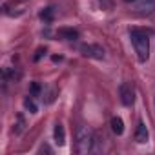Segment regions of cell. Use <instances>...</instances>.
<instances>
[{"label":"cell","instance_id":"9","mask_svg":"<svg viewBox=\"0 0 155 155\" xmlns=\"http://www.w3.org/2000/svg\"><path fill=\"white\" fill-rule=\"evenodd\" d=\"M110 124H111V130H113L115 135H122V133H124V122H122L120 117H113V119L110 120Z\"/></svg>","mask_w":155,"mask_h":155},{"label":"cell","instance_id":"11","mask_svg":"<svg viewBox=\"0 0 155 155\" xmlns=\"http://www.w3.org/2000/svg\"><path fill=\"white\" fill-rule=\"evenodd\" d=\"M24 106H26V110H28L29 113H37V111H38V108H37V104H35V101H33V95H29V97L24 99Z\"/></svg>","mask_w":155,"mask_h":155},{"label":"cell","instance_id":"3","mask_svg":"<svg viewBox=\"0 0 155 155\" xmlns=\"http://www.w3.org/2000/svg\"><path fill=\"white\" fill-rule=\"evenodd\" d=\"M79 49L88 58H97V60H102L104 58V48H101L99 44H82Z\"/></svg>","mask_w":155,"mask_h":155},{"label":"cell","instance_id":"4","mask_svg":"<svg viewBox=\"0 0 155 155\" xmlns=\"http://www.w3.org/2000/svg\"><path fill=\"white\" fill-rule=\"evenodd\" d=\"M119 95H120V102L124 106H131L135 101V91H133V86L130 82H122L119 86Z\"/></svg>","mask_w":155,"mask_h":155},{"label":"cell","instance_id":"10","mask_svg":"<svg viewBox=\"0 0 155 155\" xmlns=\"http://www.w3.org/2000/svg\"><path fill=\"white\" fill-rule=\"evenodd\" d=\"M40 18H42L44 22H53V20H55V9H53V8H44V9L40 11Z\"/></svg>","mask_w":155,"mask_h":155},{"label":"cell","instance_id":"8","mask_svg":"<svg viewBox=\"0 0 155 155\" xmlns=\"http://www.w3.org/2000/svg\"><path fill=\"white\" fill-rule=\"evenodd\" d=\"M53 135H55V142H57L58 146H64V142H66V131H64V126H62L60 122L55 124Z\"/></svg>","mask_w":155,"mask_h":155},{"label":"cell","instance_id":"12","mask_svg":"<svg viewBox=\"0 0 155 155\" xmlns=\"http://www.w3.org/2000/svg\"><path fill=\"white\" fill-rule=\"evenodd\" d=\"M40 84L38 82H31V86H29V95H33V97H37L38 93H40Z\"/></svg>","mask_w":155,"mask_h":155},{"label":"cell","instance_id":"6","mask_svg":"<svg viewBox=\"0 0 155 155\" xmlns=\"http://www.w3.org/2000/svg\"><path fill=\"white\" fill-rule=\"evenodd\" d=\"M57 35L60 38H64V40H77L79 38V31L73 29V28H58Z\"/></svg>","mask_w":155,"mask_h":155},{"label":"cell","instance_id":"2","mask_svg":"<svg viewBox=\"0 0 155 155\" xmlns=\"http://www.w3.org/2000/svg\"><path fill=\"white\" fill-rule=\"evenodd\" d=\"M75 140H77V153H88V151H91V148L95 144V135L88 126H81L77 130Z\"/></svg>","mask_w":155,"mask_h":155},{"label":"cell","instance_id":"1","mask_svg":"<svg viewBox=\"0 0 155 155\" xmlns=\"http://www.w3.org/2000/svg\"><path fill=\"white\" fill-rule=\"evenodd\" d=\"M130 38H131V44L135 48V53L139 57L140 62H146L148 57H150V35L139 28H131L130 29Z\"/></svg>","mask_w":155,"mask_h":155},{"label":"cell","instance_id":"5","mask_svg":"<svg viewBox=\"0 0 155 155\" xmlns=\"http://www.w3.org/2000/svg\"><path fill=\"white\" fill-rule=\"evenodd\" d=\"M148 137H150V133H148L146 124L144 122H139L137 124V130H135V140L140 142V144H144V142H148Z\"/></svg>","mask_w":155,"mask_h":155},{"label":"cell","instance_id":"14","mask_svg":"<svg viewBox=\"0 0 155 155\" xmlns=\"http://www.w3.org/2000/svg\"><path fill=\"white\" fill-rule=\"evenodd\" d=\"M126 2H137V0H126Z\"/></svg>","mask_w":155,"mask_h":155},{"label":"cell","instance_id":"13","mask_svg":"<svg viewBox=\"0 0 155 155\" xmlns=\"http://www.w3.org/2000/svg\"><path fill=\"white\" fill-rule=\"evenodd\" d=\"M46 53V48H38L37 49V55H35V60H40V57Z\"/></svg>","mask_w":155,"mask_h":155},{"label":"cell","instance_id":"7","mask_svg":"<svg viewBox=\"0 0 155 155\" xmlns=\"http://www.w3.org/2000/svg\"><path fill=\"white\" fill-rule=\"evenodd\" d=\"M155 9V0H137V11L146 15Z\"/></svg>","mask_w":155,"mask_h":155}]
</instances>
